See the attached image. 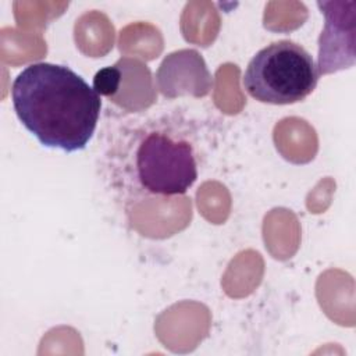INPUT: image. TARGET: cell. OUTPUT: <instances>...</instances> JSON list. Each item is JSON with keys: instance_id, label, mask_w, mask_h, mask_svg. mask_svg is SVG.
<instances>
[{"instance_id": "obj_3", "label": "cell", "mask_w": 356, "mask_h": 356, "mask_svg": "<svg viewBox=\"0 0 356 356\" xmlns=\"http://www.w3.org/2000/svg\"><path fill=\"white\" fill-rule=\"evenodd\" d=\"M134 174L139 186L156 196L184 195L197 179L193 145L165 129L143 134L135 149Z\"/></svg>"}, {"instance_id": "obj_2", "label": "cell", "mask_w": 356, "mask_h": 356, "mask_svg": "<svg viewBox=\"0 0 356 356\" xmlns=\"http://www.w3.org/2000/svg\"><path fill=\"white\" fill-rule=\"evenodd\" d=\"M320 71L300 44L282 39L259 50L242 78L246 92L260 103L293 104L317 86Z\"/></svg>"}, {"instance_id": "obj_4", "label": "cell", "mask_w": 356, "mask_h": 356, "mask_svg": "<svg viewBox=\"0 0 356 356\" xmlns=\"http://www.w3.org/2000/svg\"><path fill=\"white\" fill-rule=\"evenodd\" d=\"M349 1H317L321 14L325 17V28L318 38V63L321 74H330L355 61V6Z\"/></svg>"}, {"instance_id": "obj_1", "label": "cell", "mask_w": 356, "mask_h": 356, "mask_svg": "<svg viewBox=\"0 0 356 356\" xmlns=\"http://www.w3.org/2000/svg\"><path fill=\"white\" fill-rule=\"evenodd\" d=\"M11 100L19 122L44 147L65 153L86 147L102 110L99 93L65 65L33 63L13 81Z\"/></svg>"}, {"instance_id": "obj_5", "label": "cell", "mask_w": 356, "mask_h": 356, "mask_svg": "<svg viewBox=\"0 0 356 356\" xmlns=\"http://www.w3.org/2000/svg\"><path fill=\"white\" fill-rule=\"evenodd\" d=\"M121 83V71L117 67H106L96 72L93 78V89L99 96H113Z\"/></svg>"}]
</instances>
